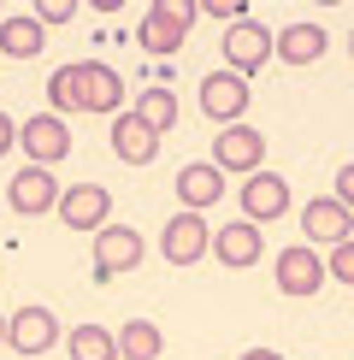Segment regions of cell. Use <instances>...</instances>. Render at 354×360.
<instances>
[{"label": "cell", "mask_w": 354, "mask_h": 360, "mask_svg": "<svg viewBox=\"0 0 354 360\" xmlns=\"http://www.w3.org/2000/svg\"><path fill=\"white\" fill-rule=\"evenodd\" d=\"M189 24H195V6H189V0H154V6H148V18H142V30H136V41L148 53H177L189 41Z\"/></svg>", "instance_id": "6da1fadb"}, {"label": "cell", "mask_w": 354, "mask_h": 360, "mask_svg": "<svg viewBox=\"0 0 354 360\" xmlns=\"http://www.w3.org/2000/svg\"><path fill=\"white\" fill-rule=\"evenodd\" d=\"M18 148L29 154V166H59L71 154V124L59 112H36L29 124H18Z\"/></svg>", "instance_id": "7a4b0ae2"}, {"label": "cell", "mask_w": 354, "mask_h": 360, "mask_svg": "<svg viewBox=\"0 0 354 360\" xmlns=\"http://www.w3.org/2000/svg\"><path fill=\"white\" fill-rule=\"evenodd\" d=\"M213 248V231H206V219L201 213H177V219H166V231H159V254H166L171 266H195L201 254Z\"/></svg>", "instance_id": "3957f363"}, {"label": "cell", "mask_w": 354, "mask_h": 360, "mask_svg": "<svg viewBox=\"0 0 354 360\" xmlns=\"http://www.w3.org/2000/svg\"><path fill=\"white\" fill-rule=\"evenodd\" d=\"M301 231H307V243H324V248H336V243H348L354 236V213L343 201H336V195H313V201L301 207Z\"/></svg>", "instance_id": "277c9868"}, {"label": "cell", "mask_w": 354, "mask_h": 360, "mask_svg": "<svg viewBox=\"0 0 354 360\" xmlns=\"http://www.w3.org/2000/svg\"><path fill=\"white\" fill-rule=\"evenodd\" d=\"M272 30L254 24V18H242V24H230L225 30V65L236 71V77H248V71H260L266 59H272Z\"/></svg>", "instance_id": "5b68a950"}, {"label": "cell", "mask_w": 354, "mask_h": 360, "mask_svg": "<svg viewBox=\"0 0 354 360\" xmlns=\"http://www.w3.org/2000/svg\"><path fill=\"white\" fill-rule=\"evenodd\" d=\"M272 272H277V290H284V295H319L324 278H331V272H324V260H319V248H307V243L284 248Z\"/></svg>", "instance_id": "8992f818"}, {"label": "cell", "mask_w": 354, "mask_h": 360, "mask_svg": "<svg viewBox=\"0 0 354 360\" xmlns=\"http://www.w3.org/2000/svg\"><path fill=\"white\" fill-rule=\"evenodd\" d=\"M260 160H266V136L260 130H248V124H225L218 130V142H213V166L218 172H248L254 177Z\"/></svg>", "instance_id": "52a82bcc"}, {"label": "cell", "mask_w": 354, "mask_h": 360, "mask_svg": "<svg viewBox=\"0 0 354 360\" xmlns=\"http://www.w3.org/2000/svg\"><path fill=\"white\" fill-rule=\"evenodd\" d=\"M201 112L213 118V124H236V118L248 112V77H236V71L201 77Z\"/></svg>", "instance_id": "ba28073f"}, {"label": "cell", "mask_w": 354, "mask_h": 360, "mask_svg": "<svg viewBox=\"0 0 354 360\" xmlns=\"http://www.w3.org/2000/svg\"><path fill=\"white\" fill-rule=\"evenodd\" d=\"M6 342H12L24 360H36V354H48L53 342H59V319H53L48 307H18V313L6 319Z\"/></svg>", "instance_id": "9c48e42d"}, {"label": "cell", "mask_w": 354, "mask_h": 360, "mask_svg": "<svg viewBox=\"0 0 354 360\" xmlns=\"http://www.w3.org/2000/svg\"><path fill=\"white\" fill-rule=\"evenodd\" d=\"M130 266H142V236L130 231V224L95 231V278H118V272H130Z\"/></svg>", "instance_id": "30bf717a"}, {"label": "cell", "mask_w": 354, "mask_h": 360, "mask_svg": "<svg viewBox=\"0 0 354 360\" xmlns=\"http://www.w3.org/2000/svg\"><path fill=\"white\" fill-rule=\"evenodd\" d=\"M107 213H112V195L100 184H77L59 195V224H71V231H107Z\"/></svg>", "instance_id": "8fae6325"}, {"label": "cell", "mask_w": 354, "mask_h": 360, "mask_svg": "<svg viewBox=\"0 0 354 360\" xmlns=\"http://www.w3.org/2000/svg\"><path fill=\"white\" fill-rule=\"evenodd\" d=\"M6 201H12V213L18 219H41L48 207H59V184H53V172L48 166H29L12 177V189H6Z\"/></svg>", "instance_id": "7c38bea8"}, {"label": "cell", "mask_w": 354, "mask_h": 360, "mask_svg": "<svg viewBox=\"0 0 354 360\" xmlns=\"http://www.w3.org/2000/svg\"><path fill=\"white\" fill-rule=\"evenodd\" d=\"M242 213H248V224H260V219H284L289 213V184L277 172H254L242 184Z\"/></svg>", "instance_id": "4fadbf2b"}, {"label": "cell", "mask_w": 354, "mask_h": 360, "mask_svg": "<svg viewBox=\"0 0 354 360\" xmlns=\"http://www.w3.org/2000/svg\"><path fill=\"white\" fill-rule=\"evenodd\" d=\"M218 195H225V172H218L213 160H195V166H183V172H177V201H183L189 213L213 207Z\"/></svg>", "instance_id": "5bb4252c"}, {"label": "cell", "mask_w": 354, "mask_h": 360, "mask_svg": "<svg viewBox=\"0 0 354 360\" xmlns=\"http://www.w3.org/2000/svg\"><path fill=\"white\" fill-rule=\"evenodd\" d=\"M213 254H218V266H230V272L254 266V260H260V224H248V219L225 224V231L213 236Z\"/></svg>", "instance_id": "9a60e30c"}, {"label": "cell", "mask_w": 354, "mask_h": 360, "mask_svg": "<svg viewBox=\"0 0 354 360\" xmlns=\"http://www.w3.org/2000/svg\"><path fill=\"white\" fill-rule=\"evenodd\" d=\"M118 107H124V77L112 65H100V59H88L83 65V112H118Z\"/></svg>", "instance_id": "2e32d148"}, {"label": "cell", "mask_w": 354, "mask_h": 360, "mask_svg": "<svg viewBox=\"0 0 354 360\" xmlns=\"http://www.w3.org/2000/svg\"><path fill=\"white\" fill-rule=\"evenodd\" d=\"M48 48V24L29 12V18H0V59H36Z\"/></svg>", "instance_id": "e0dca14e"}, {"label": "cell", "mask_w": 354, "mask_h": 360, "mask_svg": "<svg viewBox=\"0 0 354 360\" xmlns=\"http://www.w3.org/2000/svg\"><path fill=\"white\" fill-rule=\"evenodd\" d=\"M272 53L284 65H313V59H324V30L319 24H284L277 41H272Z\"/></svg>", "instance_id": "ac0fdd59"}, {"label": "cell", "mask_w": 354, "mask_h": 360, "mask_svg": "<svg viewBox=\"0 0 354 360\" xmlns=\"http://www.w3.org/2000/svg\"><path fill=\"white\" fill-rule=\"evenodd\" d=\"M112 154L124 160V166H148V160L159 154V136L130 112V118H118V124H112Z\"/></svg>", "instance_id": "d6986e66"}, {"label": "cell", "mask_w": 354, "mask_h": 360, "mask_svg": "<svg viewBox=\"0 0 354 360\" xmlns=\"http://www.w3.org/2000/svg\"><path fill=\"white\" fill-rule=\"evenodd\" d=\"M136 118L154 136H166V130H177V95L166 83H154V89H142V101H136Z\"/></svg>", "instance_id": "ffe728a7"}, {"label": "cell", "mask_w": 354, "mask_h": 360, "mask_svg": "<svg viewBox=\"0 0 354 360\" xmlns=\"http://www.w3.org/2000/svg\"><path fill=\"white\" fill-rule=\"evenodd\" d=\"M159 354H166V337H159V325L130 319L124 331H118V360H159Z\"/></svg>", "instance_id": "44dd1931"}, {"label": "cell", "mask_w": 354, "mask_h": 360, "mask_svg": "<svg viewBox=\"0 0 354 360\" xmlns=\"http://www.w3.org/2000/svg\"><path fill=\"white\" fill-rule=\"evenodd\" d=\"M65 354L71 360H118V337L100 331V325H77V331L65 337Z\"/></svg>", "instance_id": "7402d4cb"}, {"label": "cell", "mask_w": 354, "mask_h": 360, "mask_svg": "<svg viewBox=\"0 0 354 360\" xmlns=\"http://www.w3.org/2000/svg\"><path fill=\"white\" fill-rule=\"evenodd\" d=\"M48 101H53L59 118H65V112H83V65H59L53 77H48Z\"/></svg>", "instance_id": "603a6c76"}, {"label": "cell", "mask_w": 354, "mask_h": 360, "mask_svg": "<svg viewBox=\"0 0 354 360\" xmlns=\"http://www.w3.org/2000/svg\"><path fill=\"white\" fill-rule=\"evenodd\" d=\"M324 272H331L336 283H354V236H348V243H336V248H331V260H324Z\"/></svg>", "instance_id": "cb8c5ba5"}, {"label": "cell", "mask_w": 354, "mask_h": 360, "mask_svg": "<svg viewBox=\"0 0 354 360\" xmlns=\"http://www.w3.org/2000/svg\"><path fill=\"white\" fill-rule=\"evenodd\" d=\"M206 12H213L218 24H242L248 18V0H206Z\"/></svg>", "instance_id": "d4e9b609"}, {"label": "cell", "mask_w": 354, "mask_h": 360, "mask_svg": "<svg viewBox=\"0 0 354 360\" xmlns=\"http://www.w3.org/2000/svg\"><path fill=\"white\" fill-rule=\"evenodd\" d=\"M36 18H41V24H71V18H77V6H71V0H48Z\"/></svg>", "instance_id": "484cf974"}, {"label": "cell", "mask_w": 354, "mask_h": 360, "mask_svg": "<svg viewBox=\"0 0 354 360\" xmlns=\"http://www.w3.org/2000/svg\"><path fill=\"white\" fill-rule=\"evenodd\" d=\"M336 201H343L348 213H354V166H343V172H336Z\"/></svg>", "instance_id": "4316f807"}, {"label": "cell", "mask_w": 354, "mask_h": 360, "mask_svg": "<svg viewBox=\"0 0 354 360\" xmlns=\"http://www.w3.org/2000/svg\"><path fill=\"white\" fill-rule=\"evenodd\" d=\"M12 142H18V124H12V118L0 112V154H12Z\"/></svg>", "instance_id": "83f0119b"}, {"label": "cell", "mask_w": 354, "mask_h": 360, "mask_svg": "<svg viewBox=\"0 0 354 360\" xmlns=\"http://www.w3.org/2000/svg\"><path fill=\"white\" fill-rule=\"evenodd\" d=\"M242 360H284V354H277V349H248Z\"/></svg>", "instance_id": "f1b7e54d"}, {"label": "cell", "mask_w": 354, "mask_h": 360, "mask_svg": "<svg viewBox=\"0 0 354 360\" xmlns=\"http://www.w3.org/2000/svg\"><path fill=\"white\" fill-rule=\"evenodd\" d=\"M0 342H6V313H0Z\"/></svg>", "instance_id": "f546056e"}, {"label": "cell", "mask_w": 354, "mask_h": 360, "mask_svg": "<svg viewBox=\"0 0 354 360\" xmlns=\"http://www.w3.org/2000/svg\"><path fill=\"white\" fill-rule=\"evenodd\" d=\"M348 53H354V30H348Z\"/></svg>", "instance_id": "4dcf8cb0"}]
</instances>
